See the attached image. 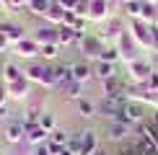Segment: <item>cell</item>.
I'll return each instance as SVG.
<instances>
[{
    "instance_id": "6da1fadb",
    "label": "cell",
    "mask_w": 158,
    "mask_h": 155,
    "mask_svg": "<svg viewBox=\"0 0 158 155\" xmlns=\"http://www.w3.org/2000/svg\"><path fill=\"white\" fill-rule=\"evenodd\" d=\"M23 75L31 85H42L47 90H57V80H55V73H52V65L42 62V60H31L29 65L23 67Z\"/></svg>"
},
{
    "instance_id": "7a4b0ae2",
    "label": "cell",
    "mask_w": 158,
    "mask_h": 155,
    "mask_svg": "<svg viewBox=\"0 0 158 155\" xmlns=\"http://www.w3.org/2000/svg\"><path fill=\"white\" fill-rule=\"evenodd\" d=\"M127 31L132 34V39L137 42L140 49H156V26H150L145 21H140V18H135V21L127 23Z\"/></svg>"
},
{
    "instance_id": "3957f363",
    "label": "cell",
    "mask_w": 158,
    "mask_h": 155,
    "mask_svg": "<svg viewBox=\"0 0 158 155\" xmlns=\"http://www.w3.org/2000/svg\"><path fill=\"white\" fill-rule=\"evenodd\" d=\"M114 47H117V52H119V60H122L124 65L140 60V47H137V42L132 39V34H130V31H124V34L117 39Z\"/></svg>"
},
{
    "instance_id": "277c9868",
    "label": "cell",
    "mask_w": 158,
    "mask_h": 155,
    "mask_svg": "<svg viewBox=\"0 0 158 155\" xmlns=\"http://www.w3.org/2000/svg\"><path fill=\"white\" fill-rule=\"evenodd\" d=\"M124 31H127V23H124V18L122 16H111L109 21H104L101 23V29H98V39H101L104 44H109V42H117Z\"/></svg>"
},
{
    "instance_id": "5b68a950",
    "label": "cell",
    "mask_w": 158,
    "mask_h": 155,
    "mask_svg": "<svg viewBox=\"0 0 158 155\" xmlns=\"http://www.w3.org/2000/svg\"><path fill=\"white\" fill-rule=\"evenodd\" d=\"M148 114H150V109L145 106V103H140V101H127V103H124V111H122L119 119H122V121H127L130 127H135V129H137L143 121L148 119Z\"/></svg>"
},
{
    "instance_id": "8992f818",
    "label": "cell",
    "mask_w": 158,
    "mask_h": 155,
    "mask_svg": "<svg viewBox=\"0 0 158 155\" xmlns=\"http://www.w3.org/2000/svg\"><path fill=\"white\" fill-rule=\"evenodd\" d=\"M153 70H156L153 65L140 57V60H135V62H130V65H127V80L132 83V85H145Z\"/></svg>"
},
{
    "instance_id": "52a82bcc",
    "label": "cell",
    "mask_w": 158,
    "mask_h": 155,
    "mask_svg": "<svg viewBox=\"0 0 158 155\" xmlns=\"http://www.w3.org/2000/svg\"><path fill=\"white\" fill-rule=\"evenodd\" d=\"M132 134H135V127H130L127 121H122V119H114V121H109V124H106L109 142H119V145H124V142L132 140Z\"/></svg>"
},
{
    "instance_id": "ba28073f",
    "label": "cell",
    "mask_w": 158,
    "mask_h": 155,
    "mask_svg": "<svg viewBox=\"0 0 158 155\" xmlns=\"http://www.w3.org/2000/svg\"><path fill=\"white\" fill-rule=\"evenodd\" d=\"M104 47H106V44H104V42H101V39H98L96 34H85L78 49L83 52V60L96 62V60H101V52H104Z\"/></svg>"
},
{
    "instance_id": "9c48e42d",
    "label": "cell",
    "mask_w": 158,
    "mask_h": 155,
    "mask_svg": "<svg viewBox=\"0 0 158 155\" xmlns=\"http://www.w3.org/2000/svg\"><path fill=\"white\" fill-rule=\"evenodd\" d=\"M114 8H111V3L109 0H91L88 3V23H104V21H109L114 13H111Z\"/></svg>"
},
{
    "instance_id": "30bf717a",
    "label": "cell",
    "mask_w": 158,
    "mask_h": 155,
    "mask_svg": "<svg viewBox=\"0 0 158 155\" xmlns=\"http://www.w3.org/2000/svg\"><path fill=\"white\" fill-rule=\"evenodd\" d=\"M23 134H26L23 119H10V121H5V127H3V142H5V145H21V142H23Z\"/></svg>"
},
{
    "instance_id": "8fae6325",
    "label": "cell",
    "mask_w": 158,
    "mask_h": 155,
    "mask_svg": "<svg viewBox=\"0 0 158 155\" xmlns=\"http://www.w3.org/2000/svg\"><path fill=\"white\" fill-rule=\"evenodd\" d=\"M124 103H127V98H101V101H98V114H101L104 119L114 121V119L122 116Z\"/></svg>"
},
{
    "instance_id": "7c38bea8",
    "label": "cell",
    "mask_w": 158,
    "mask_h": 155,
    "mask_svg": "<svg viewBox=\"0 0 158 155\" xmlns=\"http://www.w3.org/2000/svg\"><path fill=\"white\" fill-rule=\"evenodd\" d=\"M10 49H13L10 54H16L18 60H39V49H42V47H39L31 36H26V39H21L18 44H13Z\"/></svg>"
},
{
    "instance_id": "4fadbf2b",
    "label": "cell",
    "mask_w": 158,
    "mask_h": 155,
    "mask_svg": "<svg viewBox=\"0 0 158 155\" xmlns=\"http://www.w3.org/2000/svg\"><path fill=\"white\" fill-rule=\"evenodd\" d=\"M5 90H8V98L10 101H29L31 98V83L26 80V75L21 78V80L5 83Z\"/></svg>"
},
{
    "instance_id": "5bb4252c",
    "label": "cell",
    "mask_w": 158,
    "mask_h": 155,
    "mask_svg": "<svg viewBox=\"0 0 158 155\" xmlns=\"http://www.w3.org/2000/svg\"><path fill=\"white\" fill-rule=\"evenodd\" d=\"M31 39L42 47V44H57V26L52 23H42L34 29V34H31Z\"/></svg>"
},
{
    "instance_id": "9a60e30c",
    "label": "cell",
    "mask_w": 158,
    "mask_h": 155,
    "mask_svg": "<svg viewBox=\"0 0 158 155\" xmlns=\"http://www.w3.org/2000/svg\"><path fill=\"white\" fill-rule=\"evenodd\" d=\"M124 88H127V83H122L119 75L111 78V80H104L101 83V98H124Z\"/></svg>"
},
{
    "instance_id": "2e32d148",
    "label": "cell",
    "mask_w": 158,
    "mask_h": 155,
    "mask_svg": "<svg viewBox=\"0 0 158 155\" xmlns=\"http://www.w3.org/2000/svg\"><path fill=\"white\" fill-rule=\"evenodd\" d=\"M49 140V132L44 129L42 124H31L26 127V134H23V142L29 147H36V145H44V142Z\"/></svg>"
},
{
    "instance_id": "e0dca14e",
    "label": "cell",
    "mask_w": 158,
    "mask_h": 155,
    "mask_svg": "<svg viewBox=\"0 0 158 155\" xmlns=\"http://www.w3.org/2000/svg\"><path fill=\"white\" fill-rule=\"evenodd\" d=\"M94 78H96L98 83L117 78V62H104V60H96V62H94Z\"/></svg>"
},
{
    "instance_id": "ac0fdd59",
    "label": "cell",
    "mask_w": 158,
    "mask_h": 155,
    "mask_svg": "<svg viewBox=\"0 0 158 155\" xmlns=\"http://www.w3.org/2000/svg\"><path fill=\"white\" fill-rule=\"evenodd\" d=\"M73 80L78 83H88V80H94V62H88V60H81V62H73Z\"/></svg>"
},
{
    "instance_id": "d6986e66",
    "label": "cell",
    "mask_w": 158,
    "mask_h": 155,
    "mask_svg": "<svg viewBox=\"0 0 158 155\" xmlns=\"http://www.w3.org/2000/svg\"><path fill=\"white\" fill-rule=\"evenodd\" d=\"M0 31H3L5 39L10 42V47H13V44H18L21 39H26V29H23L21 23H13V21L10 23H0Z\"/></svg>"
},
{
    "instance_id": "ffe728a7",
    "label": "cell",
    "mask_w": 158,
    "mask_h": 155,
    "mask_svg": "<svg viewBox=\"0 0 158 155\" xmlns=\"http://www.w3.org/2000/svg\"><path fill=\"white\" fill-rule=\"evenodd\" d=\"M96 150H98L96 132H91V129L81 132V153H78V155H96Z\"/></svg>"
},
{
    "instance_id": "44dd1931",
    "label": "cell",
    "mask_w": 158,
    "mask_h": 155,
    "mask_svg": "<svg viewBox=\"0 0 158 155\" xmlns=\"http://www.w3.org/2000/svg\"><path fill=\"white\" fill-rule=\"evenodd\" d=\"M83 83H78V80H70V83H65V85L57 88V93L62 96V98H68V101H78V98H83Z\"/></svg>"
},
{
    "instance_id": "7402d4cb",
    "label": "cell",
    "mask_w": 158,
    "mask_h": 155,
    "mask_svg": "<svg viewBox=\"0 0 158 155\" xmlns=\"http://www.w3.org/2000/svg\"><path fill=\"white\" fill-rule=\"evenodd\" d=\"M44 23H52V26H62V21H65V8L57 0H52V5H49V10L44 13V18H42Z\"/></svg>"
},
{
    "instance_id": "603a6c76",
    "label": "cell",
    "mask_w": 158,
    "mask_h": 155,
    "mask_svg": "<svg viewBox=\"0 0 158 155\" xmlns=\"http://www.w3.org/2000/svg\"><path fill=\"white\" fill-rule=\"evenodd\" d=\"M75 109H78V116H81V119H94L98 114V103H94L91 98H85V96L75 101Z\"/></svg>"
},
{
    "instance_id": "cb8c5ba5",
    "label": "cell",
    "mask_w": 158,
    "mask_h": 155,
    "mask_svg": "<svg viewBox=\"0 0 158 155\" xmlns=\"http://www.w3.org/2000/svg\"><path fill=\"white\" fill-rule=\"evenodd\" d=\"M75 42H78V34H75V29L73 26H57V44L60 47H75Z\"/></svg>"
},
{
    "instance_id": "d4e9b609",
    "label": "cell",
    "mask_w": 158,
    "mask_h": 155,
    "mask_svg": "<svg viewBox=\"0 0 158 155\" xmlns=\"http://www.w3.org/2000/svg\"><path fill=\"white\" fill-rule=\"evenodd\" d=\"M0 73H3V83H13V80H21L23 78V70L18 67V62H3V67H0Z\"/></svg>"
},
{
    "instance_id": "484cf974",
    "label": "cell",
    "mask_w": 158,
    "mask_h": 155,
    "mask_svg": "<svg viewBox=\"0 0 158 155\" xmlns=\"http://www.w3.org/2000/svg\"><path fill=\"white\" fill-rule=\"evenodd\" d=\"M42 114H44L42 103H39V101H31L29 106H26V111H23L21 119H23V124H26V127H31V124H39V116H42Z\"/></svg>"
},
{
    "instance_id": "4316f807",
    "label": "cell",
    "mask_w": 158,
    "mask_h": 155,
    "mask_svg": "<svg viewBox=\"0 0 158 155\" xmlns=\"http://www.w3.org/2000/svg\"><path fill=\"white\" fill-rule=\"evenodd\" d=\"M52 73H55L57 88H60V85H65V83L73 80V65H62V62H57V65H52Z\"/></svg>"
},
{
    "instance_id": "83f0119b",
    "label": "cell",
    "mask_w": 158,
    "mask_h": 155,
    "mask_svg": "<svg viewBox=\"0 0 158 155\" xmlns=\"http://www.w3.org/2000/svg\"><path fill=\"white\" fill-rule=\"evenodd\" d=\"M60 44H42V49H39V60H42V62H52V65H55L57 60H60Z\"/></svg>"
},
{
    "instance_id": "f1b7e54d",
    "label": "cell",
    "mask_w": 158,
    "mask_h": 155,
    "mask_svg": "<svg viewBox=\"0 0 158 155\" xmlns=\"http://www.w3.org/2000/svg\"><path fill=\"white\" fill-rule=\"evenodd\" d=\"M49 5H52V0H31V3L26 5V10H29L31 16H36V18H44V13L49 10Z\"/></svg>"
},
{
    "instance_id": "f546056e",
    "label": "cell",
    "mask_w": 158,
    "mask_h": 155,
    "mask_svg": "<svg viewBox=\"0 0 158 155\" xmlns=\"http://www.w3.org/2000/svg\"><path fill=\"white\" fill-rule=\"evenodd\" d=\"M140 21H145L150 26L158 23V5H150V3H143V13H140Z\"/></svg>"
},
{
    "instance_id": "4dcf8cb0",
    "label": "cell",
    "mask_w": 158,
    "mask_h": 155,
    "mask_svg": "<svg viewBox=\"0 0 158 155\" xmlns=\"http://www.w3.org/2000/svg\"><path fill=\"white\" fill-rule=\"evenodd\" d=\"M122 13L130 18V21L140 18V13H143V0H132V3H124V5H122Z\"/></svg>"
},
{
    "instance_id": "1f68e13d",
    "label": "cell",
    "mask_w": 158,
    "mask_h": 155,
    "mask_svg": "<svg viewBox=\"0 0 158 155\" xmlns=\"http://www.w3.org/2000/svg\"><path fill=\"white\" fill-rule=\"evenodd\" d=\"M49 142H55V145H68V142H70V134H68V129L57 127L55 132H49Z\"/></svg>"
},
{
    "instance_id": "d6a6232c",
    "label": "cell",
    "mask_w": 158,
    "mask_h": 155,
    "mask_svg": "<svg viewBox=\"0 0 158 155\" xmlns=\"http://www.w3.org/2000/svg\"><path fill=\"white\" fill-rule=\"evenodd\" d=\"M39 124H42L44 129H47V132H55V129L60 127V124H57V119H55V114H52V111H44L42 116H39Z\"/></svg>"
},
{
    "instance_id": "836d02e7",
    "label": "cell",
    "mask_w": 158,
    "mask_h": 155,
    "mask_svg": "<svg viewBox=\"0 0 158 155\" xmlns=\"http://www.w3.org/2000/svg\"><path fill=\"white\" fill-rule=\"evenodd\" d=\"M101 60H104V62H117V60H119V52H117V47H104Z\"/></svg>"
},
{
    "instance_id": "e575fe53",
    "label": "cell",
    "mask_w": 158,
    "mask_h": 155,
    "mask_svg": "<svg viewBox=\"0 0 158 155\" xmlns=\"http://www.w3.org/2000/svg\"><path fill=\"white\" fill-rule=\"evenodd\" d=\"M3 3H5V10H10V13L26 8V0H3Z\"/></svg>"
},
{
    "instance_id": "d590c367",
    "label": "cell",
    "mask_w": 158,
    "mask_h": 155,
    "mask_svg": "<svg viewBox=\"0 0 158 155\" xmlns=\"http://www.w3.org/2000/svg\"><path fill=\"white\" fill-rule=\"evenodd\" d=\"M31 155H52V150H49V140L44 142V145H36V147H31Z\"/></svg>"
},
{
    "instance_id": "8d00e7d4",
    "label": "cell",
    "mask_w": 158,
    "mask_h": 155,
    "mask_svg": "<svg viewBox=\"0 0 158 155\" xmlns=\"http://www.w3.org/2000/svg\"><path fill=\"white\" fill-rule=\"evenodd\" d=\"M145 85L150 88V90H158V67L153 70V73H150V78H148V83Z\"/></svg>"
},
{
    "instance_id": "74e56055",
    "label": "cell",
    "mask_w": 158,
    "mask_h": 155,
    "mask_svg": "<svg viewBox=\"0 0 158 155\" xmlns=\"http://www.w3.org/2000/svg\"><path fill=\"white\" fill-rule=\"evenodd\" d=\"M57 3H60V5H62L65 10H75V8H78V3H81V0H57Z\"/></svg>"
},
{
    "instance_id": "f35d334b",
    "label": "cell",
    "mask_w": 158,
    "mask_h": 155,
    "mask_svg": "<svg viewBox=\"0 0 158 155\" xmlns=\"http://www.w3.org/2000/svg\"><path fill=\"white\" fill-rule=\"evenodd\" d=\"M10 106H8V103H5V106H0V121H10Z\"/></svg>"
},
{
    "instance_id": "ab89813d",
    "label": "cell",
    "mask_w": 158,
    "mask_h": 155,
    "mask_svg": "<svg viewBox=\"0 0 158 155\" xmlns=\"http://www.w3.org/2000/svg\"><path fill=\"white\" fill-rule=\"evenodd\" d=\"M8 49H10V42L5 39V34H3V31H0V54H5Z\"/></svg>"
},
{
    "instance_id": "60d3db41",
    "label": "cell",
    "mask_w": 158,
    "mask_h": 155,
    "mask_svg": "<svg viewBox=\"0 0 158 155\" xmlns=\"http://www.w3.org/2000/svg\"><path fill=\"white\" fill-rule=\"evenodd\" d=\"M60 155H75V153L70 150V145H62V147H60Z\"/></svg>"
},
{
    "instance_id": "b9f144b4",
    "label": "cell",
    "mask_w": 158,
    "mask_h": 155,
    "mask_svg": "<svg viewBox=\"0 0 158 155\" xmlns=\"http://www.w3.org/2000/svg\"><path fill=\"white\" fill-rule=\"evenodd\" d=\"M156 52H158V26H156Z\"/></svg>"
},
{
    "instance_id": "7bdbcfd3",
    "label": "cell",
    "mask_w": 158,
    "mask_h": 155,
    "mask_svg": "<svg viewBox=\"0 0 158 155\" xmlns=\"http://www.w3.org/2000/svg\"><path fill=\"white\" fill-rule=\"evenodd\" d=\"M143 3H150V5H158V0H143Z\"/></svg>"
},
{
    "instance_id": "ee69618b",
    "label": "cell",
    "mask_w": 158,
    "mask_h": 155,
    "mask_svg": "<svg viewBox=\"0 0 158 155\" xmlns=\"http://www.w3.org/2000/svg\"><path fill=\"white\" fill-rule=\"evenodd\" d=\"M5 10V3H3V0H0V13H3Z\"/></svg>"
},
{
    "instance_id": "f6af8a7d",
    "label": "cell",
    "mask_w": 158,
    "mask_h": 155,
    "mask_svg": "<svg viewBox=\"0 0 158 155\" xmlns=\"http://www.w3.org/2000/svg\"><path fill=\"white\" fill-rule=\"evenodd\" d=\"M124 3H132V0H119V5H124Z\"/></svg>"
},
{
    "instance_id": "bcb514c9",
    "label": "cell",
    "mask_w": 158,
    "mask_h": 155,
    "mask_svg": "<svg viewBox=\"0 0 158 155\" xmlns=\"http://www.w3.org/2000/svg\"><path fill=\"white\" fill-rule=\"evenodd\" d=\"M0 85H3V78H0Z\"/></svg>"
},
{
    "instance_id": "7dc6e473",
    "label": "cell",
    "mask_w": 158,
    "mask_h": 155,
    "mask_svg": "<svg viewBox=\"0 0 158 155\" xmlns=\"http://www.w3.org/2000/svg\"><path fill=\"white\" fill-rule=\"evenodd\" d=\"M29 3H31V0H26V5H29Z\"/></svg>"
},
{
    "instance_id": "c3c4849f",
    "label": "cell",
    "mask_w": 158,
    "mask_h": 155,
    "mask_svg": "<svg viewBox=\"0 0 158 155\" xmlns=\"http://www.w3.org/2000/svg\"><path fill=\"white\" fill-rule=\"evenodd\" d=\"M88 3H91V0H88Z\"/></svg>"
}]
</instances>
